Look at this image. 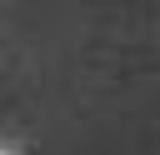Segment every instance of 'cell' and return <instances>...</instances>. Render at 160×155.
I'll use <instances>...</instances> for the list:
<instances>
[{
  "label": "cell",
  "instance_id": "obj_1",
  "mask_svg": "<svg viewBox=\"0 0 160 155\" xmlns=\"http://www.w3.org/2000/svg\"><path fill=\"white\" fill-rule=\"evenodd\" d=\"M0 155H30L25 145H15V140H0Z\"/></svg>",
  "mask_w": 160,
  "mask_h": 155
}]
</instances>
